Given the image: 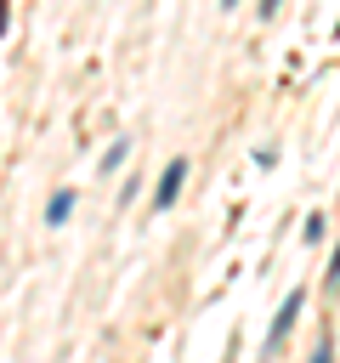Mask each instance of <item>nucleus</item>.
<instances>
[{
    "instance_id": "f257e3e1",
    "label": "nucleus",
    "mask_w": 340,
    "mask_h": 363,
    "mask_svg": "<svg viewBox=\"0 0 340 363\" xmlns=\"http://www.w3.org/2000/svg\"><path fill=\"white\" fill-rule=\"evenodd\" d=\"M300 312H306V289L295 284V289L278 301V312H272V329H266V340H261V357H278V346L289 340V329L300 323Z\"/></svg>"
},
{
    "instance_id": "f03ea898",
    "label": "nucleus",
    "mask_w": 340,
    "mask_h": 363,
    "mask_svg": "<svg viewBox=\"0 0 340 363\" xmlns=\"http://www.w3.org/2000/svg\"><path fill=\"white\" fill-rule=\"evenodd\" d=\"M187 170H193V164H187V153H176V159L164 164V176H159V182H153V193H147L153 216H164V210H170V204L181 199V182H187Z\"/></svg>"
},
{
    "instance_id": "7ed1b4c3",
    "label": "nucleus",
    "mask_w": 340,
    "mask_h": 363,
    "mask_svg": "<svg viewBox=\"0 0 340 363\" xmlns=\"http://www.w3.org/2000/svg\"><path fill=\"white\" fill-rule=\"evenodd\" d=\"M74 204H79V193H74V187H57V193L45 199V210H40V221H45V227H68V216H74Z\"/></svg>"
},
{
    "instance_id": "20e7f679",
    "label": "nucleus",
    "mask_w": 340,
    "mask_h": 363,
    "mask_svg": "<svg viewBox=\"0 0 340 363\" xmlns=\"http://www.w3.org/2000/svg\"><path fill=\"white\" fill-rule=\"evenodd\" d=\"M125 159H130V136H113V142L102 147L96 170H102V176H119V170H125Z\"/></svg>"
},
{
    "instance_id": "39448f33",
    "label": "nucleus",
    "mask_w": 340,
    "mask_h": 363,
    "mask_svg": "<svg viewBox=\"0 0 340 363\" xmlns=\"http://www.w3.org/2000/svg\"><path fill=\"white\" fill-rule=\"evenodd\" d=\"M300 238H306V244H323V238H329V216H323V210H312V216H306V227H300Z\"/></svg>"
},
{
    "instance_id": "423d86ee",
    "label": "nucleus",
    "mask_w": 340,
    "mask_h": 363,
    "mask_svg": "<svg viewBox=\"0 0 340 363\" xmlns=\"http://www.w3.org/2000/svg\"><path fill=\"white\" fill-rule=\"evenodd\" d=\"M312 363H334V329H317V346H312Z\"/></svg>"
},
{
    "instance_id": "0eeeda50",
    "label": "nucleus",
    "mask_w": 340,
    "mask_h": 363,
    "mask_svg": "<svg viewBox=\"0 0 340 363\" xmlns=\"http://www.w3.org/2000/svg\"><path fill=\"white\" fill-rule=\"evenodd\" d=\"M323 289H329V295H334V289H340V244H334V250H329V272H323Z\"/></svg>"
},
{
    "instance_id": "6e6552de",
    "label": "nucleus",
    "mask_w": 340,
    "mask_h": 363,
    "mask_svg": "<svg viewBox=\"0 0 340 363\" xmlns=\"http://www.w3.org/2000/svg\"><path fill=\"white\" fill-rule=\"evenodd\" d=\"M142 199V176H125V187H119V204H136Z\"/></svg>"
},
{
    "instance_id": "1a4fd4ad",
    "label": "nucleus",
    "mask_w": 340,
    "mask_h": 363,
    "mask_svg": "<svg viewBox=\"0 0 340 363\" xmlns=\"http://www.w3.org/2000/svg\"><path fill=\"white\" fill-rule=\"evenodd\" d=\"M278 11H283V0H261L255 6V17H278Z\"/></svg>"
},
{
    "instance_id": "9d476101",
    "label": "nucleus",
    "mask_w": 340,
    "mask_h": 363,
    "mask_svg": "<svg viewBox=\"0 0 340 363\" xmlns=\"http://www.w3.org/2000/svg\"><path fill=\"white\" fill-rule=\"evenodd\" d=\"M6 23H11V0H0V34H6Z\"/></svg>"
},
{
    "instance_id": "9b49d317",
    "label": "nucleus",
    "mask_w": 340,
    "mask_h": 363,
    "mask_svg": "<svg viewBox=\"0 0 340 363\" xmlns=\"http://www.w3.org/2000/svg\"><path fill=\"white\" fill-rule=\"evenodd\" d=\"M232 6H238V0H221V11H232Z\"/></svg>"
}]
</instances>
